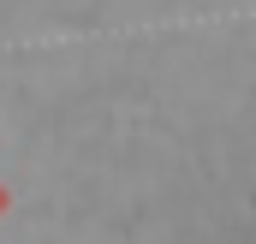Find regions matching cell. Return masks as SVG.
Masks as SVG:
<instances>
[{
  "label": "cell",
  "instance_id": "cell-1",
  "mask_svg": "<svg viewBox=\"0 0 256 244\" xmlns=\"http://www.w3.org/2000/svg\"><path fill=\"white\" fill-rule=\"evenodd\" d=\"M6 208H12V190H6V184H0V214H6Z\"/></svg>",
  "mask_w": 256,
  "mask_h": 244
}]
</instances>
